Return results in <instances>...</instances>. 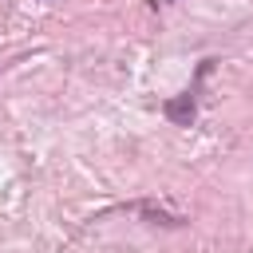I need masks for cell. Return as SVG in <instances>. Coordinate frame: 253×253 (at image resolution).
<instances>
[{"label":"cell","mask_w":253,"mask_h":253,"mask_svg":"<svg viewBox=\"0 0 253 253\" xmlns=\"http://www.w3.org/2000/svg\"><path fill=\"white\" fill-rule=\"evenodd\" d=\"M166 119L178 123V126H190V123H194V91L170 99V103H166Z\"/></svg>","instance_id":"cell-1"}]
</instances>
